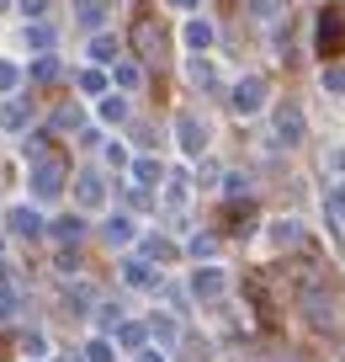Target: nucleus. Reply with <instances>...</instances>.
<instances>
[{
	"label": "nucleus",
	"mask_w": 345,
	"mask_h": 362,
	"mask_svg": "<svg viewBox=\"0 0 345 362\" xmlns=\"http://www.w3.org/2000/svg\"><path fill=\"white\" fill-rule=\"evenodd\" d=\"M271 240H277V245H298L303 224H298V218H277V224H271Z\"/></svg>",
	"instance_id": "7"
},
{
	"label": "nucleus",
	"mask_w": 345,
	"mask_h": 362,
	"mask_svg": "<svg viewBox=\"0 0 345 362\" xmlns=\"http://www.w3.org/2000/svg\"><path fill=\"white\" fill-rule=\"evenodd\" d=\"M186 43H191V48H207V43H212V27L202 22V16H191V22H186Z\"/></svg>",
	"instance_id": "10"
},
{
	"label": "nucleus",
	"mask_w": 345,
	"mask_h": 362,
	"mask_svg": "<svg viewBox=\"0 0 345 362\" xmlns=\"http://www.w3.org/2000/svg\"><path fill=\"white\" fill-rule=\"evenodd\" d=\"M176 6H197V0H176Z\"/></svg>",
	"instance_id": "21"
},
{
	"label": "nucleus",
	"mask_w": 345,
	"mask_h": 362,
	"mask_svg": "<svg viewBox=\"0 0 345 362\" xmlns=\"http://www.w3.org/2000/svg\"><path fill=\"white\" fill-rule=\"evenodd\" d=\"M191 80H197L202 90H218V75H212V64H207V59H191Z\"/></svg>",
	"instance_id": "11"
},
{
	"label": "nucleus",
	"mask_w": 345,
	"mask_h": 362,
	"mask_svg": "<svg viewBox=\"0 0 345 362\" xmlns=\"http://www.w3.org/2000/svg\"><path fill=\"white\" fill-rule=\"evenodd\" d=\"M75 16H80L85 27H101V22H107V0H80Z\"/></svg>",
	"instance_id": "8"
},
{
	"label": "nucleus",
	"mask_w": 345,
	"mask_h": 362,
	"mask_svg": "<svg viewBox=\"0 0 345 362\" xmlns=\"http://www.w3.org/2000/svg\"><path fill=\"white\" fill-rule=\"evenodd\" d=\"M324 165H329V170H334V176H345V144H334V149H329V155H324Z\"/></svg>",
	"instance_id": "17"
},
{
	"label": "nucleus",
	"mask_w": 345,
	"mask_h": 362,
	"mask_svg": "<svg viewBox=\"0 0 345 362\" xmlns=\"http://www.w3.org/2000/svg\"><path fill=\"white\" fill-rule=\"evenodd\" d=\"M11 224L22 229V235H37V218H32V214H11Z\"/></svg>",
	"instance_id": "18"
},
{
	"label": "nucleus",
	"mask_w": 345,
	"mask_h": 362,
	"mask_svg": "<svg viewBox=\"0 0 345 362\" xmlns=\"http://www.w3.org/2000/svg\"><path fill=\"white\" fill-rule=\"evenodd\" d=\"M260 107H266V80H260V75H245V80L234 86V112H239V117H255Z\"/></svg>",
	"instance_id": "2"
},
{
	"label": "nucleus",
	"mask_w": 345,
	"mask_h": 362,
	"mask_svg": "<svg viewBox=\"0 0 345 362\" xmlns=\"http://www.w3.org/2000/svg\"><path fill=\"white\" fill-rule=\"evenodd\" d=\"M59 181H64V165H59L54 155H43V160H37V170H32L37 197H54V192H59Z\"/></svg>",
	"instance_id": "4"
},
{
	"label": "nucleus",
	"mask_w": 345,
	"mask_h": 362,
	"mask_svg": "<svg viewBox=\"0 0 345 362\" xmlns=\"http://www.w3.org/2000/svg\"><path fill=\"white\" fill-rule=\"evenodd\" d=\"M324 208H329L334 224H345V181H334L329 192H324Z\"/></svg>",
	"instance_id": "9"
},
{
	"label": "nucleus",
	"mask_w": 345,
	"mask_h": 362,
	"mask_svg": "<svg viewBox=\"0 0 345 362\" xmlns=\"http://www.w3.org/2000/svg\"><path fill=\"white\" fill-rule=\"evenodd\" d=\"M176 134H181V149H186V155H202V144H207V128H202L197 117H181Z\"/></svg>",
	"instance_id": "5"
},
{
	"label": "nucleus",
	"mask_w": 345,
	"mask_h": 362,
	"mask_svg": "<svg viewBox=\"0 0 345 362\" xmlns=\"http://www.w3.org/2000/svg\"><path fill=\"white\" fill-rule=\"evenodd\" d=\"M101 117H107V123H123V117H128L123 96H107V107H101Z\"/></svg>",
	"instance_id": "14"
},
{
	"label": "nucleus",
	"mask_w": 345,
	"mask_h": 362,
	"mask_svg": "<svg viewBox=\"0 0 345 362\" xmlns=\"http://www.w3.org/2000/svg\"><path fill=\"white\" fill-rule=\"evenodd\" d=\"M117 80H123V86H138V64H117Z\"/></svg>",
	"instance_id": "19"
},
{
	"label": "nucleus",
	"mask_w": 345,
	"mask_h": 362,
	"mask_svg": "<svg viewBox=\"0 0 345 362\" xmlns=\"http://www.w3.org/2000/svg\"><path fill=\"white\" fill-rule=\"evenodd\" d=\"M191 288H197V298H218L223 288H229V277H223L218 267H202L197 277H191Z\"/></svg>",
	"instance_id": "6"
},
{
	"label": "nucleus",
	"mask_w": 345,
	"mask_h": 362,
	"mask_svg": "<svg viewBox=\"0 0 345 362\" xmlns=\"http://www.w3.org/2000/svg\"><path fill=\"white\" fill-rule=\"evenodd\" d=\"M11 86H16V69H11V64H0V90H11Z\"/></svg>",
	"instance_id": "20"
},
{
	"label": "nucleus",
	"mask_w": 345,
	"mask_h": 362,
	"mask_svg": "<svg viewBox=\"0 0 345 362\" xmlns=\"http://www.w3.org/2000/svg\"><path fill=\"white\" fill-rule=\"evenodd\" d=\"M324 90H329V96H345V69L334 64V59L324 64Z\"/></svg>",
	"instance_id": "12"
},
{
	"label": "nucleus",
	"mask_w": 345,
	"mask_h": 362,
	"mask_svg": "<svg viewBox=\"0 0 345 362\" xmlns=\"http://www.w3.org/2000/svg\"><path fill=\"white\" fill-rule=\"evenodd\" d=\"M250 11L271 22V16H282V11H287V0H250Z\"/></svg>",
	"instance_id": "13"
},
{
	"label": "nucleus",
	"mask_w": 345,
	"mask_h": 362,
	"mask_svg": "<svg viewBox=\"0 0 345 362\" xmlns=\"http://www.w3.org/2000/svg\"><path fill=\"white\" fill-rule=\"evenodd\" d=\"M313 48H319L324 59H340V54H345V6H324V11H319Z\"/></svg>",
	"instance_id": "1"
},
{
	"label": "nucleus",
	"mask_w": 345,
	"mask_h": 362,
	"mask_svg": "<svg viewBox=\"0 0 345 362\" xmlns=\"http://www.w3.org/2000/svg\"><path fill=\"white\" fill-rule=\"evenodd\" d=\"M271 128H277L282 144H303V128H308V123H303V107L298 102H282L277 117H271Z\"/></svg>",
	"instance_id": "3"
},
{
	"label": "nucleus",
	"mask_w": 345,
	"mask_h": 362,
	"mask_svg": "<svg viewBox=\"0 0 345 362\" xmlns=\"http://www.w3.org/2000/svg\"><path fill=\"white\" fill-rule=\"evenodd\" d=\"M80 197H85V203H101V181L96 176H80Z\"/></svg>",
	"instance_id": "16"
},
{
	"label": "nucleus",
	"mask_w": 345,
	"mask_h": 362,
	"mask_svg": "<svg viewBox=\"0 0 345 362\" xmlns=\"http://www.w3.org/2000/svg\"><path fill=\"white\" fill-rule=\"evenodd\" d=\"M128 235H133V224H128V218H111V224H107V240H111V245H123Z\"/></svg>",
	"instance_id": "15"
}]
</instances>
